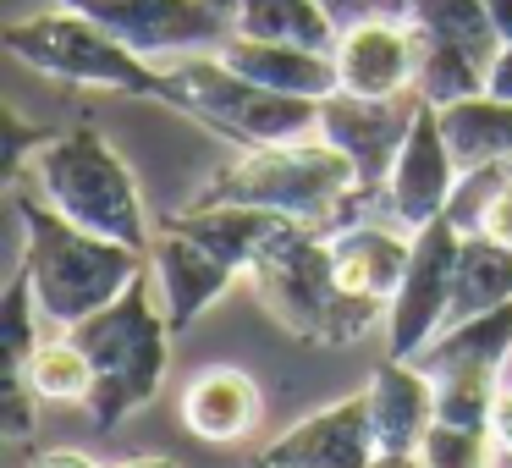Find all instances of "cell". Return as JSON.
<instances>
[{
    "label": "cell",
    "instance_id": "1",
    "mask_svg": "<svg viewBox=\"0 0 512 468\" xmlns=\"http://www.w3.org/2000/svg\"><path fill=\"white\" fill-rule=\"evenodd\" d=\"M358 166L336 144L314 138H292V144H265V149H237V160L215 166L210 177L193 188L182 210H215V204H248V210H270L303 221L314 232L331 237L336 226L358 221V204H369Z\"/></svg>",
    "mask_w": 512,
    "mask_h": 468
},
{
    "label": "cell",
    "instance_id": "2",
    "mask_svg": "<svg viewBox=\"0 0 512 468\" xmlns=\"http://www.w3.org/2000/svg\"><path fill=\"white\" fill-rule=\"evenodd\" d=\"M248 287L281 331L314 347L364 342L375 325H386V303L347 292L331 259V237L303 221L276 226V237L248 265Z\"/></svg>",
    "mask_w": 512,
    "mask_h": 468
},
{
    "label": "cell",
    "instance_id": "3",
    "mask_svg": "<svg viewBox=\"0 0 512 468\" xmlns=\"http://www.w3.org/2000/svg\"><path fill=\"white\" fill-rule=\"evenodd\" d=\"M17 221H23V270L56 331H72L89 314L111 309L149 270L144 248L83 232L78 221L50 210L39 193H17Z\"/></svg>",
    "mask_w": 512,
    "mask_h": 468
},
{
    "label": "cell",
    "instance_id": "4",
    "mask_svg": "<svg viewBox=\"0 0 512 468\" xmlns=\"http://www.w3.org/2000/svg\"><path fill=\"white\" fill-rule=\"evenodd\" d=\"M171 320L160 309L155 276H138L111 309L89 314L83 325H72V342L89 353L94 364V391H89V419L100 435H111L127 413L149 408L166 386V364H171Z\"/></svg>",
    "mask_w": 512,
    "mask_h": 468
},
{
    "label": "cell",
    "instance_id": "5",
    "mask_svg": "<svg viewBox=\"0 0 512 468\" xmlns=\"http://www.w3.org/2000/svg\"><path fill=\"white\" fill-rule=\"evenodd\" d=\"M160 67V105L193 116L199 127L221 133L237 149H265V144H292V138L320 133V105L276 94L265 83L243 78L221 50H188V56L155 61Z\"/></svg>",
    "mask_w": 512,
    "mask_h": 468
},
{
    "label": "cell",
    "instance_id": "6",
    "mask_svg": "<svg viewBox=\"0 0 512 468\" xmlns=\"http://www.w3.org/2000/svg\"><path fill=\"white\" fill-rule=\"evenodd\" d=\"M28 188H34L56 215L78 221L83 232H94V237L144 248V254H149V243H155V237H149L138 177L111 149V138L94 133V127L50 133V144L28 160Z\"/></svg>",
    "mask_w": 512,
    "mask_h": 468
},
{
    "label": "cell",
    "instance_id": "7",
    "mask_svg": "<svg viewBox=\"0 0 512 468\" xmlns=\"http://www.w3.org/2000/svg\"><path fill=\"white\" fill-rule=\"evenodd\" d=\"M6 50L23 67L45 72L56 83H78V89H111V94H160V67L144 61L138 50H127L122 39H111L100 23H89L72 6H50V12L17 17L6 28Z\"/></svg>",
    "mask_w": 512,
    "mask_h": 468
},
{
    "label": "cell",
    "instance_id": "8",
    "mask_svg": "<svg viewBox=\"0 0 512 468\" xmlns=\"http://www.w3.org/2000/svg\"><path fill=\"white\" fill-rule=\"evenodd\" d=\"M89 23H100L111 39L138 50L144 61H171L188 50H221L237 34L232 12L221 0H56Z\"/></svg>",
    "mask_w": 512,
    "mask_h": 468
},
{
    "label": "cell",
    "instance_id": "9",
    "mask_svg": "<svg viewBox=\"0 0 512 468\" xmlns=\"http://www.w3.org/2000/svg\"><path fill=\"white\" fill-rule=\"evenodd\" d=\"M457 248H463V226L452 215L413 232V259L402 270L397 298L386 303V358H419L446 331L457 287Z\"/></svg>",
    "mask_w": 512,
    "mask_h": 468
},
{
    "label": "cell",
    "instance_id": "10",
    "mask_svg": "<svg viewBox=\"0 0 512 468\" xmlns=\"http://www.w3.org/2000/svg\"><path fill=\"white\" fill-rule=\"evenodd\" d=\"M457 182H463V166L446 149L441 116L435 105H419L408 127V144L397 149V166H391L386 188H380V215H391L408 232H424L430 221H441L457 199Z\"/></svg>",
    "mask_w": 512,
    "mask_h": 468
},
{
    "label": "cell",
    "instance_id": "11",
    "mask_svg": "<svg viewBox=\"0 0 512 468\" xmlns=\"http://www.w3.org/2000/svg\"><path fill=\"white\" fill-rule=\"evenodd\" d=\"M419 105H424L419 94H402V100H358V94L336 89L331 100H320V138L353 160L364 193L380 199L391 166H397V149L408 144V127L419 116Z\"/></svg>",
    "mask_w": 512,
    "mask_h": 468
},
{
    "label": "cell",
    "instance_id": "12",
    "mask_svg": "<svg viewBox=\"0 0 512 468\" xmlns=\"http://www.w3.org/2000/svg\"><path fill=\"white\" fill-rule=\"evenodd\" d=\"M149 276H155V292H160V309H166L171 331L182 336L232 292V281H243V270L226 254H215L204 237H193L188 226L166 221L160 237L149 243Z\"/></svg>",
    "mask_w": 512,
    "mask_h": 468
},
{
    "label": "cell",
    "instance_id": "13",
    "mask_svg": "<svg viewBox=\"0 0 512 468\" xmlns=\"http://www.w3.org/2000/svg\"><path fill=\"white\" fill-rule=\"evenodd\" d=\"M375 457H380V435H375V413H369V391L325 402L320 413L287 424L265 446L270 468H369Z\"/></svg>",
    "mask_w": 512,
    "mask_h": 468
},
{
    "label": "cell",
    "instance_id": "14",
    "mask_svg": "<svg viewBox=\"0 0 512 468\" xmlns=\"http://www.w3.org/2000/svg\"><path fill=\"white\" fill-rule=\"evenodd\" d=\"M331 61H336L342 94H358V100H402L419 83V34H413L408 17L358 23V28H342Z\"/></svg>",
    "mask_w": 512,
    "mask_h": 468
},
{
    "label": "cell",
    "instance_id": "15",
    "mask_svg": "<svg viewBox=\"0 0 512 468\" xmlns=\"http://www.w3.org/2000/svg\"><path fill=\"white\" fill-rule=\"evenodd\" d=\"M331 259H336V276H342L347 292L391 303L402 287V270L413 259V232L397 226L391 215H380V221H347L331 232Z\"/></svg>",
    "mask_w": 512,
    "mask_h": 468
},
{
    "label": "cell",
    "instance_id": "16",
    "mask_svg": "<svg viewBox=\"0 0 512 468\" xmlns=\"http://www.w3.org/2000/svg\"><path fill=\"white\" fill-rule=\"evenodd\" d=\"M259 419H265V391H259V380L248 369L210 364L182 386V424L199 441L232 446L243 435H254Z\"/></svg>",
    "mask_w": 512,
    "mask_h": 468
},
{
    "label": "cell",
    "instance_id": "17",
    "mask_svg": "<svg viewBox=\"0 0 512 468\" xmlns=\"http://www.w3.org/2000/svg\"><path fill=\"white\" fill-rule=\"evenodd\" d=\"M369 413H375L380 457H419L435 424V380L413 358H386L369 380Z\"/></svg>",
    "mask_w": 512,
    "mask_h": 468
},
{
    "label": "cell",
    "instance_id": "18",
    "mask_svg": "<svg viewBox=\"0 0 512 468\" xmlns=\"http://www.w3.org/2000/svg\"><path fill=\"white\" fill-rule=\"evenodd\" d=\"M221 56L232 61L243 78L265 83L276 94H292V100H331L342 83H336V61L331 50H314V45H281V39H248L232 34L221 45Z\"/></svg>",
    "mask_w": 512,
    "mask_h": 468
},
{
    "label": "cell",
    "instance_id": "19",
    "mask_svg": "<svg viewBox=\"0 0 512 468\" xmlns=\"http://www.w3.org/2000/svg\"><path fill=\"white\" fill-rule=\"evenodd\" d=\"M507 358H512V303H501L490 314L446 325L413 364L430 380H441V375H501Z\"/></svg>",
    "mask_w": 512,
    "mask_h": 468
},
{
    "label": "cell",
    "instance_id": "20",
    "mask_svg": "<svg viewBox=\"0 0 512 468\" xmlns=\"http://www.w3.org/2000/svg\"><path fill=\"white\" fill-rule=\"evenodd\" d=\"M441 116L446 149L457 155L463 171H485V166H512V100L496 94H468L457 105H435Z\"/></svg>",
    "mask_w": 512,
    "mask_h": 468
},
{
    "label": "cell",
    "instance_id": "21",
    "mask_svg": "<svg viewBox=\"0 0 512 468\" xmlns=\"http://www.w3.org/2000/svg\"><path fill=\"white\" fill-rule=\"evenodd\" d=\"M512 303V248L496 243L485 232H463V248H457V287H452V320H474V314H490Z\"/></svg>",
    "mask_w": 512,
    "mask_h": 468
},
{
    "label": "cell",
    "instance_id": "22",
    "mask_svg": "<svg viewBox=\"0 0 512 468\" xmlns=\"http://www.w3.org/2000/svg\"><path fill=\"white\" fill-rule=\"evenodd\" d=\"M232 12V28L248 39H281V45L336 50L342 28L320 12V0H221Z\"/></svg>",
    "mask_w": 512,
    "mask_h": 468
},
{
    "label": "cell",
    "instance_id": "23",
    "mask_svg": "<svg viewBox=\"0 0 512 468\" xmlns=\"http://www.w3.org/2000/svg\"><path fill=\"white\" fill-rule=\"evenodd\" d=\"M408 23L419 28L424 39H435V45L468 50V56L485 61V67H490V56H496V45H501L496 23H490V12H485V0H413Z\"/></svg>",
    "mask_w": 512,
    "mask_h": 468
},
{
    "label": "cell",
    "instance_id": "24",
    "mask_svg": "<svg viewBox=\"0 0 512 468\" xmlns=\"http://www.w3.org/2000/svg\"><path fill=\"white\" fill-rule=\"evenodd\" d=\"M419 34V28H413ZM485 61H474L468 50L457 45H435V39L419 34V83H413V94H419L424 105H457L468 100V94H485Z\"/></svg>",
    "mask_w": 512,
    "mask_h": 468
},
{
    "label": "cell",
    "instance_id": "25",
    "mask_svg": "<svg viewBox=\"0 0 512 468\" xmlns=\"http://www.w3.org/2000/svg\"><path fill=\"white\" fill-rule=\"evenodd\" d=\"M23 375L34 380V391L45 402H78V408H83V402H89V391H94V364H89V353L72 342V331L45 336V342H39V353L28 358Z\"/></svg>",
    "mask_w": 512,
    "mask_h": 468
},
{
    "label": "cell",
    "instance_id": "26",
    "mask_svg": "<svg viewBox=\"0 0 512 468\" xmlns=\"http://www.w3.org/2000/svg\"><path fill=\"white\" fill-rule=\"evenodd\" d=\"M45 309H39L34 298V281H28V270L17 265L12 287H6V303H0V336H6V369H28V358L39 353V342H45Z\"/></svg>",
    "mask_w": 512,
    "mask_h": 468
},
{
    "label": "cell",
    "instance_id": "27",
    "mask_svg": "<svg viewBox=\"0 0 512 468\" xmlns=\"http://www.w3.org/2000/svg\"><path fill=\"white\" fill-rule=\"evenodd\" d=\"M501 446L490 441V430H468V424L435 419L430 435L419 446V468H496Z\"/></svg>",
    "mask_w": 512,
    "mask_h": 468
},
{
    "label": "cell",
    "instance_id": "28",
    "mask_svg": "<svg viewBox=\"0 0 512 468\" xmlns=\"http://www.w3.org/2000/svg\"><path fill=\"white\" fill-rule=\"evenodd\" d=\"M496 391H501V375H441L435 380V419L468 424V430H490Z\"/></svg>",
    "mask_w": 512,
    "mask_h": 468
},
{
    "label": "cell",
    "instance_id": "29",
    "mask_svg": "<svg viewBox=\"0 0 512 468\" xmlns=\"http://www.w3.org/2000/svg\"><path fill=\"white\" fill-rule=\"evenodd\" d=\"M39 408H45V397L34 391V380H28L23 369H6V435H12V441H28V435H34Z\"/></svg>",
    "mask_w": 512,
    "mask_h": 468
},
{
    "label": "cell",
    "instance_id": "30",
    "mask_svg": "<svg viewBox=\"0 0 512 468\" xmlns=\"http://www.w3.org/2000/svg\"><path fill=\"white\" fill-rule=\"evenodd\" d=\"M320 12L336 28H358V23H386V17H413V0H320Z\"/></svg>",
    "mask_w": 512,
    "mask_h": 468
},
{
    "label": "cell",
    "instance_id": "31",
    "mask_svg": "<svg viewBox=\"0 0 512 468\" xmlns=\"http://www.w3.org/2000/svg\"><path fill=\"white\" fill-rule=\"evenodd\" d=\"M474 232H485V237H496V243L512 248V166H507V177L496 182V193L485 199V210H479Z\"/></svg>",
    "mask_w": 512,
    "mask_h": 468
},
{
    "label": "cell",
    "instance_id": "32",
    "mask_svg": "<svg viewBox=\"0 0 512 468\" xmlns=\"http://www.w3.org/2000/svg\"><path fill=\"white\" fill-rule=\"evenodd\" d=\"M490 441L501 446V457H512V386H507V380H501L496 408H490Z\"/></svg>",
    "mask_w": 512,
    "mask_h": 468
},
{
    "label": "cell",
    "instance_id": "33",
    "mask_svg": "<svg viewBox=\"0 0 512 468\" xmlns=\"http://www.w3.org/2000/svg\"><path fill=\"white\" fill-rule=\"evenodd\" d=\"M485 89L496 94V100H512V39H501V45H496V56H490Z\"/></svg>",
    "mask_w": 512,
    "mask_h": 468
},
{
    "label": "cell",
    "instance_id": "34",
    "mask_svg": "<svg viewBox=\"0 0 512 468\" xmlns=\"http://www.w3.org/2000/svg\"><path fill=\"white\" fill-rule=\"evenodd\" d=\"M28 468H105V463H94L89 452H78V446H45V452H34Z\"/></svg>",
    "mask_w": 512,
    "mask_h": 468
},
{
    "label": "cell",
    "instance_id": "35",
    "mask_svg": "<svg viewBox=\"0 0 512 468\" xmlns=\"http://www.w3.org/2000/svg\"><path fill=\"white\" fill-rule=\"evenodd\" d=\"M485 12H490V23H496V34L512 39V0H485Z\"/></svg>",
    "mask_w": 512,
    "mask_h": 468
},
{
    "label": "cell",
    "instance_id": "36",
    "mask_svg": "<svg viewBox=\"0 0 512 468\" xmlns=\"http://www.w3.org/2000/svg\"><path fill=\"white\" fill-rule=\"evenodd\" d=\"M111 468H177V463L160 457V452H144V457H122V463H111Z\"/></svg>",
    "mask_w": 512,
    "mask_h": 468
},
{
    "label": "cell",
    "instance_id": "37",
    "mask_svg": "<svg viewBox=\"0 0 512 468\" xmlns=\"http://www.w3.org/2000/svg\"><path fill=\"white\" fill-rule=\"evenodd\" d=\"M369 468H419V457H375Z\"/></svg>",
    "mask_w": 512,
    "mask_h": 468
},
{
    "label": "cell",
    "instance_id": "38",
    "mask_svg": "<svg viewBox=\"0 0 512 468\" xmlns=\"http://www.w3.org/2000/svg\"><path fill=\"white\" fill-rule=\"evenodd\" d=\"M254 468H270V463H265V457H259V463H254Z\"/></svg>",
    "mask_w": 512,
    "mask_h": 468
}]
</instances>
